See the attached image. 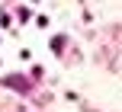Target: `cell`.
Returning <instances> with one entry per match:
<instances>
[{"instance_id": "obj_1", "label": "cell", "mask_w": 122, "mask_h": 112, "mask_svg": "<svg viewBox=\"0 0 122 112\" xmlns=\"http://www.w3.org/2000/svg\"><path fill=\"white\" fill-rule=\"evenodd\" d=\"M61 48H64V35H55V38H51V51L61 55Z\"/></svg>"}]
</instances>
